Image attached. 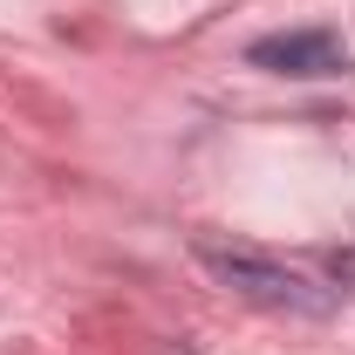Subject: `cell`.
Wrapping results in <instances>:
<instances>
[{
	"label": "cell",
	"instance_id": "cell-1",
	"mask_svg": "<svg viewBox=\"0 0 355 355\" xmlns=\"http://www.w3.org/2000/svg\"><path fill=\"white\" fill-rule=\"evenodd\" d=\"M198 260H205L212 280H225L232 294H246V301H260V308H273V314H328V308H335L328 287H314L308 273L273 266V260H260V253H232V246L198 239Z\"/></svg>",
	"mask_w": 355,
	"mask_h": 355
},
{
	"label": "cell",
	"instance_id": "cell-2",
	"mask_svg": "<svg viewBox=\"0 0 355 355\" xmlns=\"http://www.w3.org/2000/svg\"><path fill=\"white\" fill-rule=\"evenodd\" d=\"M253 69L273 76H349V42L328 35V28H294V35H266L246 48Z\"/></svg>",
	"mask_w": 355,
	"mask_h": 355
}]
</instances>
